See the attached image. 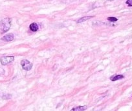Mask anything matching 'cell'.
I'll return each mask as SVG.
<instances>
[{"label": "cell", "mask_w": 132, "mask_h": 111, "mask_svg": "<svg viewBox=\"0 0 132 111\" xmlns=\"http://www.w3.org/2000/svg\"><path fill=\"white\" fill-rule=\"evenodd\" d=\"M11 26V19L10 18H5L1 22L0 33L2 34L5 33L9 30Z\"/></svg>", "instance_id": "6da1fadb"}, {"label": "cell", "mask_w": 132, "mask_h": 111, "mask_svg": "<svg viewBox=\"0 0 132 111\" xmlns=\"http://www.w3.org/2000/svg\"><path fill=\"white\" fill-rule=\"evenodd\" d=\"M14 56H4V57H2V58H0V62H1L2 65L5 66L13 63L14 61Z\"/></svg>", "instance_id": "7a4b0ae2"}, {"label": "cell", "mask_w": 132, "mask_h": 111, "mask_svg": "<svg viewBox=\"0 0 132 111\" xmlns=\"http://www.w3.org/2000/svg\"><path fill=\"white\" fill-rule=\"evenodd\" d=\"M21 65L22 66V68L27 71H29L32 69V64L30 61H29L28 60L24 59L22 60L21 61Z\"/></svg>", "instance_id": "3957f363"}, {"label": "cell", "mask_w": 132, "mask_h": 111, "mask_svg": "<svg viewBox=\"0 0 132 111\" xmlns=\"http://www.w3.org/2000/svg\"><path fill=\"white\" fill-rule=\"evenodd\" d=\"M13 40H14V35L13 33L8 34L2 38V40L5 41V42H11Z\"/></svg>", "instance_id": "277c9868"}, {"label": "cell", "mask_w": 132, "mask_h": 111, "mask_svg": "<svg viewBox=\"0 0 132 111\" xmlns=\"http://www.w3.org/2000/svg\"><path fill=\"white\" fill-rule=\"evenodd\" d=\"M29 29L32 32H36V31H37L38 30V25L36 23H32V24H31L30 25Z\"/></svg>", "instance_id": "5b68a950"}, {"label": "cell", "mask_w": 132, "mask_h": 111, "mask_svg": "<svg viewBox=\"0 0 132 111\" xmlns=\"http://www.w3.org/2000/svg\"><path fill=\"white\" fill-rule=\"evenodd\" d=\"M87 108V106H80V107H76V108H73L72 111H82L85 110Z\"/></svg>", "instance_id": "8992f818"}, {"label": "cell", "mask_w": 132, "mask_h": 111, "mask_svg": "<svg viewBox=\"0 0 132 111\" xmlns=\"http://www.w3.org/2000/svg\"><path fill=\"white\" fill-rule=\"evenodd\" d=\"M93 17V16H85V17H83V18H80V19H78V22H77V23H78V24H80V23L83 22L87 21V20H88V19H91V18H92Z\"/></svg>", "instance_id": "52a82bcc"}, {"label": "cell", "mask_w": 132, "mask_h": 111, "mask_svg": "<svg viewBox=\"0 0 132 111\" xmlns=\"http://www.w3.org/2000/svg\"><path fill=\"white\" fill-rule=\"evenodd\" d=\"M124 77L122 75H115V76L113 77H111V79H111L112 81H115V80L123 79Z\"/></svg>", "instance_id": "ba28073f"}, {"label": "cell", "mask_w": 132, "mask_h": 111, "mask_svg": "<svg viewBox=\"0 0 132 111\" xmlns=\"http://www.w3.org/2000/svg\"><path fill=\"white\" fill-rule=\"evenodd\" d=\"M107 19L110 22H116L118 20V19L115 18V17H109V18H107Z\"/></svg>", "instance_id": "9c48e42d"}, {"label": "cell", "mask_w": 132, "mask_h": 111, "mask_svg": "<svg viewBox=\"0 0 132 111\" xmlns=\"http://www.w3.org/2000/svg\"><path fill=\"white\" fill-rule=\"evenodd\" d=\"M126 3V4H128L129 6L132 7V0H127Z\"/></svg>", "instance_id": "30bf717a"}]
</instances>
